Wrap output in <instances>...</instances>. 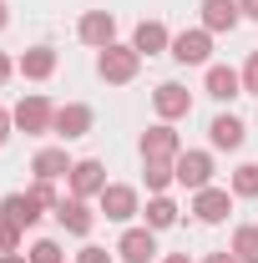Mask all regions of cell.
<instances>
[{
	"label": "cell",
	"instance_id": "1",
	"mask_svg": "<svg viewBox=\"0 0 258 263\" xmlns=\"http://www.w3.org/2000/svg\"><path fill=\"white\" fill-rule=\"evenodd\" d=\"M97 71H101V81H112V86H127L132 76L142 71V56H137L132 46H117V41H112V46L97 56Z\"/></svg>",
	"mask_w": 258,
	"mask_h": 263
},
{
	"label": "cell",
	"instance_id": "2",
	"mask_svg": "<svg viewBox=\"0 0 258 263\" xmlns=\"http://www.w3.org/2000/svg\"><path fill=\"white\" fill-rule=\"evenodd\" d=\"M177 152H182V137L167 127V122L142 132V162H177Z\"/></svg>",
	"mask_w": 258,
	"mask_h": 263
},
{
	"label": "cell",
	"instance_id": "3",
	"mask_svg": "<svg viewBox=\"0 0 258 263\" xmlns=\"http://www.w3.org/2000/svg\"><path fill=\"white\" fill-rule=\"evenodd\" d=\"M15 117V132H26V137H41V132H51V117H56V106L46 97H21V106L10 111Z\"/></svg>",
	"mask_w": 258,
	"mask_h": 263
},
{
	"label": "cell",
	"instance_id": "4",
	"mask_svg": "<svg viewBox=\"0 0 258 263\" xmlns=\"http://www.w3.org/2000/svg\"><path fill=\"white\" fill-rule=\"evenodd\" d=\"M172 172H177V182H182V187H193V193L213 187V157H208V152H177Z\"/></svg>",
	"mask_w": 258,
	"mask_h": 263
},
{
	"label": "cell",
	"instance_id": "5",
	"mask_svg": "<svg viewBox=\"0 0 258 263\" xmlns=\"http://www.w3.org/2000/svg\"><path fill=\"white\" fill-rule=\"evenodd\" d=\"M51 132H56L61 142H76V137H86V132H91V106H81V101H66V106H56V117H51Z\"/></svg>",
	"mask_w": 258,
	"mask_h": 263
},
{
	"label": "cell",
	"instance_id": "6",
	"mask_svg": "<svg viewBox=\"0 0 258 263\" xmlns=\"http://www.w3.org/2000/svg\"><path fill=\"white\" fill-rule=\"evenodd\" d=\"M172 56L182 66H202L213 56V31H202V26H197V31H177L172 35Z\"/></svg>",
	"mask_w": 258,
	"mask_h": 263
},
{
	"label": "cell",
	"instance_id": "7",
	"mask_svg": "<svg viewBox=\"0 0 258 263\" xmlns=\"http://www.w3.org/2000/svg\"><path fill=\"white\" fill-rule=\"evenodd\" d=\"M101 213H106L112 223L137 218V213H142V208H137V187H127V182H106V187H101Z\"/></svg>",
	"mask_w": 258,
	"mask_h": 263
},
{
	"label": "cell",
	"instance_id": "8",
	"mask_svg": "<svg viewBox=\"0 0 258 263\" xmlns=\"http://www.w3.org/2000/svg\"><path fill=\"white\" fill-rule=\"evenodd\" d=\"M41 208H46V202H41L35 193H10L5 202H0V218H5V223H15V228L26 233V228L41 223Z\"/></svg>",
	"mask_w": 258,
	"mask_h": 263
},
{
	"label": "cell",
	"instance_id": "9",
	"mask_svg": "<svg viewBox=\"0 0 258 263\" xmlns=\"http://www.w3.org/2000/svg\"><path fill=\"white\" fill-rule=\"evenodd\" d=\"M152 106H157L162 122H177V117H188V111H193V91H188V86H177V81H162L157 91H152Z\"/></svg>",
	"mask_w": 258,
	"mask_h": 263
},
{
	"label": "cell",
	"instance_id": "10",
	"mask_svg": "<svg viewBox=\"0 0 258 263\" xmlns=\"http://www.w3.org/2000/svg\"><path fill=\"white\" fill-rule=\"evenodd\" d=\"M76 35H81L86 46L106 51V46L117 41V15H112V10H86V15H81V26H76Z\"/></svg>",
	"mask_w": 258,
	"mask_h": 263
},
{
	"label": "cell",
	"instance_id": "11",
	"mask_svg": "<svg viewBox=\"0 0 258 263\" xmlns=\"http://www.w3.org/2000/svg\"><path fill=\"white\" fill-rule=\"evenodd\" d=\"M193 213H197V223H223L233 213V187H202L193 197Z\"/></svg>",
	"mask_w": 258,
	"mask_h": 263
},
{
	"label": "cell",
	"instance_id": "12",
	"mask_svg": "<svg viewBox=\"0 0 258 263\" xmlns=\"http://www.w3.org/2000/svg\"><path fill=\"white\" fill-rule=\"evenodd\" d=\"M101 187H106V167L97 157H81L71 167V197H101Z\"/></svg>",
	"mask_w": 258,
	"mask_h": 263
},
{
	"label": "cell",
	"instance_id": "13",
	"mask_svg": "<svg viewBox=\"0 0 258 263\" xmlns=\"http://www.w3.org/2000/svg\"><path fill=\"white\" fill-rule=\"evenodd\" d=\"M117 253H122V263H152V253H157V233H152V228H127L122 243H117Z\"/></svg>",
	"mask_w": 258,
	"mask_h": 263
},
{
	"label": "cell",
	"instance_id": "14",
	"mask_svg": "<svg viewBox=\"0 0 258 263\" xmlns=\"http://www.w3.org/2000/svg\"><path fill=\"white\" fill-rule=\"evenodd\" d=\"M56 223H61L66 233H76V238H86L97 218H91V208H86V197H61V202H56Z\"/></svg>",
	"mask_w": 258,
	"mask_h": 263
},
{
	"label": "cell",
	"instance_id": "15",
	"mask_svg": "<svg viewBox=\"0 0 258 263\" xmlns=\"http://www.w3.org/2000/svg\"><path fill=\"white\" fill-rule=\"evenodd\" d=\"M132 51L137 56H157V51H172V35L162 21H142L137 31H132Z\"/></svg>",
	"mask_w": 258,
	"mask_h": 263
},
{
	"label": "cell",
	"instance_id": "16",
	"mask_svg": "<svg viewBox=\"0 0 258 263\" xmlns=\"http://www.w3.org/2000/svg\"><path fill=\"white\" fill-rule=\"evenodd\" d=\"M71 157H66V147H41L35 152V162H31V172L41 177V182H56V177H71Z\"/></svg>",
	"mask_w": 258,
	"mask_h": 263
},
{
	"label": "cell",
	"instance_id": "17",
	"mask_svg": "<svg viewBox=\"0 0 258 263\" xmlns=\"http://www.w3.org/2000/svg\"><path fill=\"white\" fill-rule=\"evenodd\" d=\"M243 21V10H238V0H202V31H233Z\"/></svg>",
	"mask_w": 258,
	"mask_h": 263
},
{
	"label": "cell",
	"instance_id": "18",
	"mask_svg": "<svg viewBox=\"0 0 258 263\" xmlns=\"http://www.w3.org/2000/svg\"><path fill=\"white\" fill-rule=\"evenodd\" d=\"M15 71H21L26 81H46V76L56 71V51H51V46H31V51L15 61Z\"/></svg>",
	"mask_w": 258,
	"mask_h": 263
},
{
	"label": "cell",
	"instance_id": "19",
	"mask_svg": "<svg viewBox=\"0 0 258 263\" xmlns=\"http://www.w3.org/2000/svg\"><path fill=\"white\" fill-rule=\"evenodd\" d=\"M208 137H213V147H223V152H238V147H243V122H238V117H213V122H208Z\"/></svg>",
	"mask_w": 258,
	"mask_h": 263
},
{
	"label": "cell",
	"instance_id": "20",
	"mask_svg": "<svg viewBox=\"0 0 258 263\" xmlns=\"http://www.w3.org/2000/svg\"><path fill=\"white\" fill-rule=\"evenodd\" d=\"M243 91V76L233 71V66H208V97H218V101H233Z\"/></svg>",
	"mask_w": 258,
	"mask_h": 263
},
{
	"label": "cell",
	"instance_id": "21",
	"mask_svg": "<svg viewBox=\"0 0 258 263\" xmlns=\"http://www.w3.org/2000/svg\"><path fill=\"white\" fill-rule=\"evenodd\" d=\"M172 223H177V202H172V197H152V202H147V228L157 233V228H172Z\"/></svg>",
	"mask_w": 258,
	"mask_h": 263
},
{
	"label": "cell",
	"instance_id": "22",
	"mask_svg": "<svg viewBox=\"0 0 258 263\" xmlns=\"http://www.w3.org/2000/svg\"><path fill=\"white\" fill-rule=\"evenodd\" d=\"M233 253L243 263H258V223H243V228L233 233Z\"/></svg>",
	"mask_w": 258,
	"mask_h": 263
},
{
	"label": "cell",
	"instance_id": "23",
	"mask_svg": "<svg viewBox=\"0 0 258 263\" xmlns=\"http://www.w3.org/2000/svg\"><path fill=\"white\" fill-rule=\"evenodd\" d=\"M142 172H147V187H152V193H167V187L177 182L172 162H142Z\"/></svg>",
	"mask_w": 258,
	"mask_h": 263
},
{
	"label": "cell",
	"instance_id": "24",
	"mask_svg": "<svg viewBox=\"0 0 258 263\" xmlns=\"http://www.w3.org/2000/svg\"><path fill=\"white\" fill-rule=\"evenodd\" d=\"M233 197H258V162H243L233 172Z\"/></svg>",
	"mask_w": 258,
	"mask_h": 263
},
{
	"label": "cell",
	"instance_id": "25",
	"mask_svg": "<svg viewBox=\"0 0 258 263\" xmlns=\"http://www.w3.org/2000/svg\"><path fill=\"white\" fill-rule=\"evenodd\" d=\"M31 263H66L61 243H51V238H41V243H31V253H26Z\"/></svg>",
	"mask_w": 258,
	"mask_h": 263
},
{
	"label": "cell",
	"instance_id": "26",
	"mask_svg": "<svg viewBox=\"0 0 258 263\" xmlns=\"http://www.w3.org/2000/svg\"><path fill=\"white\" fill-rule=\"evenodd\" d=\"M5 253H21V228L0 218V258H5Z\"/></svg>",
	"mask_w": 258,
	"mask_h": 263
},
{
	"label": "cell",
	"instance_id": "27",
	"mask_svg": "<svg viewBox=\"0 0 258 263\" xmlns=\"http://www.w3.org/2000/svg\"><path fill=\"white\" fill-rule=\"evenodd\" d=\"M238 76H243V91H253V97H258V51L243 61V71H238Z\"/></svg>",
	"mask_w": 258,
	"mask_h": 263
},
{
	"label": "cell",
	"instance_id": "28",
	"mask_svg": "<svg viewBox=\"0 0 258 263\" xmlns=\"http://www.w3.org/2000/svg\"><path fill=\"white\" fill-rule=\"evenodd\" d=\"M31 193L41 197V202H46L51 213H56V202H61V197H56V182H41V177H35V187H31Z\"/></svg>",
	"mask_w": 258,
	"mask_h": 263
},
{
	"label": "cell",
	"instance_id": "29",
	"mask_svg": "<svg viewBox=\"0 0 258 263\" xmlns=\"http://www.w3.org/2000/svg\"><path fill=\"white\" fill-rule=\"evenodd\" d=\"M76 263H112V253H106V248H97V243H86V248L76 253Z\"/></svg>",
	"mask_w": 258,
	"mask_h": 263
},
{
	"label": "cell",
	"instance_id": "30",
	"mask_svg": "<svg viewBox=\"0 0 258 263\" xmlns=\"http://www.w3.org/2000/svg\"><path fill=\"white\" fill-rule=\"evenodd\" d=\"M10 127H15V117H10V111L0 106V147H5V137H10Z\"/></svg>",
	"mask_w": 258,
	"mask_h": 263
},
{
	"label": "cell",
	"instance_id": "31",
	"mask_svg": "<svg viewBox=\"0 0 258 263\" xmlns=\"http://www.w3.org/2000/svg\"><path fill=\"white\" fill-rule=\"evenodd\" d=\"M202 263H243V258H238V253L228 248V253H208V258H202Z\"/></svg>",
	"mask_w": 258,
	"mask_h": 263
},
{
	"label": "cell",
	"instance_id": "32",
	"mask_svg": "<svg viewBox=\"0 0 258 263\" xmlns=\"http://www.w3.org/2000/svg\"><path fill=\"white\" fill-rule=\"evenodd\" d=\"M10 71H15V66H10V56H5V51H0V86L10 81Z\"/></svg>",
	"mask_w": 258,
	"mask_h": 263
},
{
	"label": "cell",
	"instance_id": "33",
	"mask_svg": "<svg viewBox=\"0 0 258 263\" xmlns=\"http://www.w3.org/2000/svg\"><path fill=\"white\" fill-rule=\"evenodd\" d=\"M238 10H243L248 21H258V0H238Z\"/></svg>",
	"mask_w": 258,
	"mask_h": 263
},
{
	"label": "cell",
	"instance_id": "34",
	"mask_svg": "<svg viewBox=\"0 0 258 263\" xmlns=\"http://www.w3.org/2000/svg\"><path fill=\"white\" fill-rule=\"evenodd\" d=\"M5 26H10V5L0 0V31H5Z\"/></svg>",
	"mask_w": 258,
	"mask_h": 263
},
{
	"label": "cell",
	"instance_id": "35",
	"mask_svg": "<svg viewBox=\"0 0 258 263\" xmlns=\"http://www.w3.org/2000/svg\"><path fill=\"white\" fill-rule=\"evenodd\" d=\"M162 263H193V258H188V253H167Z\"/></svg>",
	"mask_w": 258,
	"mask_h": 263
},
{
	"label": "cell",
	"instance_id": "36",
	"mask_svg": "<svg viewBox=\"0 0 258 263\" xmlns=\"http://www.w3.org/2000/svg\"><path fill=\"white\" fill-rule=\"evenodd\" d=\"M0 263H31V258H21V253H5V258H0Z\"/></svg>",
	"mask_w": 258,
	"mask_h": 263
}]
</instances>
